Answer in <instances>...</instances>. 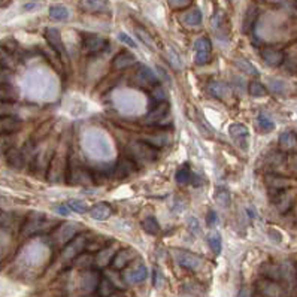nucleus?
Returning a JSON list of instances; mask_svg holds the SVG:
<instances>
[{"instance_id":"nucleus-28","label":"nucleus","mask_w":297,"mask_h":297,"mask_svg":"<svg viewBox=\"0 0 297 297\" xmlns=\"http://www.w3.org/2000/svg\"><path fill=\"white\" fill-rule=\"evenodd\" d=\"M142 140L148 142L150 145H152V146H156V148H162V146L168 145V142H169L170 139H169V134H168V133L158 132V133H152V134H145Z\"/></svg>"},{"instance_id":"nucleus-3","label":"nucleus","mask_w":297,"mask_h":297,"mask_svg":"<svg viewBox=\"0 0 297 297\" xmlns=\"http://www.w3.org/2000/svg\"><path fill=\"white\" fill-rule=\"evenodd\" d=\"M68 156L66 154H62V152H57L52 160L50 162V166H48V180L52 181V182H60L63 180V176L66 175V170H68Z\"/></svg>"},{"instance_id":"nucleus-43","label":"nucleus","mask_w":297,"mask_h":297,"mask_svg":"<svg viewBox=\"0 0 297 297\" xmlns=\"http://www.w3.org/2000/svg\"><path fill=\"white\" fill-rule=\"evenodd\" d=\"M236 64L239 66L240 70H244L245 74H248V75H251V76H257V75H258V70H257L250 62H246V60H244V58L236 60Z\"/></svg>"},{"instance_id":"nucleus-36","label":"nucleus","mask_w":297,"mask_h":297,"mask_svg":"<svg viewBox=\"0 0 297 297\" xmlns=\"http://www.w3.org/2000/svg\"><path fill=\"white\" fill-rule=\"evenodd\" d=\"M70 182H74V184H81V186H88V184H92V178H90V175H88L84 169H76V170L72 172V180H70Z\"/></svg>"},{"instance_id":"nucleus-4","label":"nucleus","mask_w":297,"mask_h":297,"mask_svg":"<svg viewBox=\"0 0 297 297\" xmlns=\"http://www.w3.org/2000/svg\"><path fill=\"white\" fill-rule=\"evenodd\" d=\"M228 134L232 138V140L242 150L246 151L248 150V139H250V132L248 128L240 124V122H233L228 127Z\"/></svg>"},{"instance_id":"nucleus-58","label":"nucleus","mask_w":297,"mask_h":297,"mask_svg":"<svg viewBox=\"0 0 297 297\" xmlns=\"http://www.w3.org/2000/svg\"><path fill=\"white\" fill-rule=\"evenodd\" d=\"M109 297H126V296H124V294H121V293H116V292H115L114 294H110Z\"/></svg>"},{"instance_id":"nucleus-23","label":"nucleus","mask_w":297,"mask_h":297,"mask_svg":"<svg viewBox=\"0 0 297 297\" xmlns=\"http://www.w3.org/2000/svg\"><path fill=\"white\" fill-rule=\"evenodd\" d=\"M6 162H8V164H9L10 168H14V169H22L27 160H26L22 151H20V150L10 146V148L6 151Z\"/></svg>"},{"instance_id":"nucleus-32","label":"nucleus","mask_w":297,"mask_h":297,"mask_svg":"<svg viewBox=\"0 0 297 297\" xmlns=\"http://www.w3.org/2000/svg\"><path fill=\"white\" fill-rule=\"evenodd\" d=\"M208 245H209L210 251L215 256H218L221 252V248H222V238H221V234L218 232L209 233V236H208Z\"/></svg>"},{"instance_id":"nucleus-50","label":"nucleus","mask_w":297,"mask_h":297,"mask_svg":"<svg viewBox=\"0 0 297 297\" xmlns=\"http://www.w3.org/2000/svg\"><path fill=\"white\" fill-rule=\"evenodd\" d=\"M206 222H208L209 227H214V226L218 224V215H216L215 210H209V212H208V215H206Z\"/></svg>"},{"instance_id":"nucleus-48","label":"nucleus","mask_w":297,"mask_h":297,"mask_svg":"<svg viewBox=\"0 0 297 297\" xmlns=\"http://www.w3.org/2000/svg\"><path fill=\"white\" fill-rule=\"evenodd\" d=\"M118 40L121 42V44H126L127 46H130V48H133V50H136L138 48V44L127 34V33H124V32H121V33H118Z\"/></svg>"},{"instance_id":"nucleus-15","label":"nucleus","mask_w":297,"mask_h":297,"mask_svg":"<svg viewBox=\"0 0 297 297\" xmlns=\"http://www.w3.org/2000/svg\"><path fill=\"white\" fill-rule=\"evenodd\" d=\"M134 256H136V252L132 248H122V250L116 251V254H115V257H114V260H112L110 264H112L114 269L121 270V269L127 268L132 263V260H133Z\"/></svg>"},{"instance_id":"nucleus-9","label":"nucleus","mask_w":297,"mask_h":297,"mask_svg":"<svg viewBox=\"0 0 297 297\" xmlns=\"http://www.w3.org/2000/svg\"><path fill=\"white\" fill-rule=\"evenodd\" d=\"M194 52H196V63L203 66L210 60L212 44L208 36H202L194 42Z\"/></svg>"},{"instance_id":"nucleus-24","label":"nucleus","mask_w":297,"mask_h":297,"mask_svg":"<svg viewBox=\"0 0 297 297\" xmlns=\"http://www.w3.org/2000/svg\"><path fill=\"white\" fill-rule=\"evenodd\" d=\"M208 92L210 96L216 98V99H226L228 94H230V88L226 82L222 81H218V80H214L208 84Z\"/></svg>"},{"instance_id":"nucleus-6","label":"nucleus","mask_w":297,"mask_h":297,"mask_svg":"<svg viewBox=\"0 0 297 297\" xmlns=\"http://www.w3.org/2000/svg\"><path fill=\"white\" fill-rule=\"evenodd\" d=\"M45 39H46V42L50 44V46H51L60 57L68 58V51H66L63 38H62L60 32H58L56 27H48V28L45 30Z\"/></svg>"},{"instance_id":"nucleus-22","label":"nucleus","mask_w":297,"mask_h":297,"mask_svg":"<svg viewBox=\"0 0 297 297\" xmlns=\"http://www.w3.org/2000/svg\"><path fill=\"white\" fill-rule=\"evenodd\" d=\"M180 20L187 27H198V26L202 24L203 16H202L200 9H198V8H190V9H187V10L182 12V15H181Z\"/></svg>"},{"instance_id":"nucleus-20","label":"nucleus","mask_w":297,"mask_h":297,"mask_svg":"<svg viewBox=\"0 0 297 297\" xmlns=\"http://www.w3.org/2000/svg\"><path fill=\"white\" fill-rule=\"evenodd\" d=\"M81 9L88 14H102L109 10L108 0H81Z\"/></svg>"},{"instance_id":"nucleus-5","label":"nucleus","mask_w":297,"mask_h":297,"mask_svg":"<svg viewBox=\"0 0 297 297\" xmlns=\"http://www.w3.org/2000/svg\"><path fill=\"white\" fill-rule=\"evenodd\" d=\"M78 230H80V226L78 224H62L52 234L54 238V242L57 245H66L69 244L72 239H75L78 234Z\"/></svg>"},{"instance_id":"nucleus-52","label":"nucleus","mask_w":297,"mask_h":297,"mask_svg":"<svg viewBox=\"0 0 297 297\" xmlns=\"http://www.w3.org/2000/svg\"><path fill=\"white\" fill-rule=\"evenodd\" d=\"M163 284V275H162V270L158 268L154 269V286L156 287H162Z\"/></svg>"},{"instance_id":"nucleus-26","label":"nucleus","mask_w":297,"mask_h":297,"mask_svg":"<svg viewBox=\"0 0 297 297\" xmlns=\"http://www.w3.org/2000/svg\"><path fill=\"white\" fill-rule=\"evenodd\" d=\"M90 216L96 221H104L108 220L110 215H112V210H110V206L106 204V203H98L94 204L93 208H90Z\"/></svg>"},{"instance_id":"nucleus-55","label":"nucleus","mask_w":297,"mask_h":297,"mask_svg":"<svg viewBox=\"0 0 297 297\" xmlns=\"http://www.w3.org/2000/svg\"><path fill=\"white\" fill-rule=\"evenodd\" d=\"M0 226H3V227H6V226H9L10 224V215L9 214H4V212H0Z\"/></svg>"},{"instance_id":"nucleus-49","label":"nucleus","mask_w":297,"mask_h":297,"mask_svg":"<svg viewBox=\"0 0 297 297\" xmlns=\"http://www.w3.org/2000/svg\"><path fill=\"white\" fill-rule=\"evenodd\" d=\"M12 112H14V103L0 102V116L12 115Z\"/></svg>"},{"instance_id":"nucleus-17","label":"nucleus","mask_w":297,"mask_h":297,"mask_svg":"<svg viewBox=\"0 0 297 297\" xmlns=\"http://www.w3.org/2000/svg\"><path fill=\"white\" fill-rule=\"evenodd\" d=\"M133 64H136V57L132 52H128V51L118 52L114 57V60H112V68L115 70H124V69H127V68H130Z\"/></svg>"},{"instance_id":"nucleus-14","label":"nucleus","mask_w":297,"mask_h":297,"mask_svg":"<svg viewBox=\"0 0 297 297\" xmlns=\"http://www.w3.org/2000/svg\"><path fill=\"white\" fill-rule=\"evenodd\" d=\"M21 120L15 115L0 116V136H9L12 133H16L21 128Z\"/></svg>"},{"instance_id":"nucleus-18","label":"nucleus","mask_w":297,"mask_h":297,"mask_svg":"<svg viewBox=\"0 0 297 297\" xmlns=\"http://www.w3.org/2000/svg\"><path fill=\"white\" fill-rule=\"evenodd\" d=\"M87 246V239L84 238V236H76L75 239H72L70 242H69V245L64 248V256L68 257V258H76L81 252H82V250Z\"/></svg>"},{"instance_id":"nucleus-53","label":"nucleus","mask_w":297,"mask_h":297,"mask_svg":"<svg viewBox=\"0 0 297 297\" xmlns=\"http://www.w3.org/2000/svg\"><path fill=\"white\" fill-rule=\"evenodd\" d=\"M188 230H190V232H193V233L198 232V218H194V216H190V218H188Z\"/></svg>"},{"instance_id":"nucleus-40","label":"nucleus","mask_w":297,"mask_h":297,"mask_svg":"<svg viewBox=\"0 0 297 297\" xmlns=\"http://www.w3.org/2000/svg\"><path fill=\"white\" fill-rule=\"evenodd\" d=\"M68 206L70 208V210H74V212H76V214H84V212L90 210V209H88V204H87L84 200H80V198H72V200H69V202H68Z\"/></svg>"},{"instance_id":"nucleus-27","label":"nucleus","mask_w":297,"mask_h":297,"mask_svg":"<svg viewBox=\"0 0 297 297\" xmlns=\"http://www.w3.org/2000/svg\"><path fill=\"white\" fill-rule=\"evenodd\" d=\"M44 226V215L42 214H32L24 226V233L26 234H33L38 230H40V227Z\"/></svg>"},{"instance_id":"nucleus-44","label":"nucleus","mask_w":297,"mask_h":297,"mask_svg":"<svg viewBox=\"0 0 297 297\" xmlns=\"http://www.w3.org/2000/svg\"><path fill=\"white\" fill-rule=\"evenodd\" d=\"M168 4L174 10H184L193 4V0H168Z\"/></svg>"},{"instance_id":"nucleus-42","label":"nucleus","mask_w":297,"mask_h":297,"mask_svg":"<svg viewBox=\"0 0 297 297\" xmlns=\"http://www.w3.org/2000/svg\"><path fill=\"white\" fill-rule=\"evenodd\" d=\"M134 30H136V36L140 39V42H144L151 51H154V40H152V38L144 28H140V27H136Z\"/></svg>"},{"instance_id":"nucleus-56","label":"nucleus","mask_w":297,"mask_h":297,"mask_svg":"<svg viewBox=\"0 0 297 297\" xmlns=\"http://www.w3.org/2000/svg\"><path fill=\"white\" fill-rule=\"evenodd\" d=\"M192 184H193V187H196V188H198V187L203 184V180L200 178V175L193 172V175H192Z\"/></svg>"},{"instance_id":"nucleus-8","label":"nucleus","mask_w":297,"mask_h":297,"mask_svg":"<svg viewBox=\"0 0 297 297\" xmlns=\"http://www.w3.org/2000/svg\"><path fill=\"white\" fill-rule=\"evenodd\" d=\"M169 112H170V104H169V102L166 100V102H158L150 112H148V115L145 116V124H148V126H157V124H160L168 115H169Z\"/></svg>"},{"instance_id":"nucleus-13","label":"nucleus","mask_w":297,"mask_h":297,"mask_svg":"<svg viewBox=\"0 0 297 297\" xmlns=\"http://www.w3.org/2000/svg\"><path fill=\"white\" fill-rule=\"evenodd\" d=\"M134 172H136V162L130 157H121L114 168V175L116 178H127Z\"/></svg>"},{"instance_id":"nucleus-16","label":"nucleus","mask_w":297,"mask_h":297,"mask_svg":"<svg viewBox=\"0 0 297 297\" xmlns=\"http://www.w3.org/2000/svg\"><path fill=\"white\" fill-rule=\"evenodd\" d=\"M262 58L266 64L272 66V68H276V66H281L282 62H284V52L281 50H276L274 46H266L263 48L262 51Z\"/></svg>"},{"instance_id":"nucleus-7","label":"nucleus","mask_w":297,"mask_h":297,"mask_svg":"<svg viewBox=\"0 0 297 297\" xmlns=\"http://www.w3.org/2000/svg\"><path fill=\"white\" fill-rule=\"evenodd\" d=\"M133 80H134V82H136L139 87H144V88H151V87H152V88H154V87L157 86L158 76L152 72L151 68H148V66H140V68L136 70Z\"/></svg>"},{"instance_id":"nucleus-45","label":"nucleus","mask_w":297,"mask_h":297,"mask_svg":"<svg viewBox=\"0 0 297 297\" xmlns=\"http://www.w3.org/2000/svg\"><path fill=\"white\" fill-rule=\"evenodd\" d=\"M284 163H286L287 169H288L294 176H297V152L290 154V156L284 160Z\"/></svg>"},{"instance_id":"nucleus-41","label":"nucleus","mask_w":297,"mask_h":297,"mask_svg":"<svg viewBox=\"0 0 297 297\" xmlns=\"http://www.w3.org/2000/svg\"><path fill=\"white\" fill-rule=\"evenodd\" d=\"M256 18H257V10H256L254 6H251L250 10H248V14H246V16H245V22H244V32H245V33H250V30H251L252 26H254Z\"/></svg>"},{"instance_id":"nucleus-11","label":"nucleus","mask_w":297,"mask_h":297,"mask_svg":"<svg viewBox=\"0 0 297 297\" xmlns=\"http://www.w3.org/2000/svg\"><path fill=\"white\" fill-rule=\"evenodd\" d=\"M175 258L181 268L188 270H198L202 266V258L188 251H175Z\"/></svg>"},{"instance_id":"nucleus-60","label":"nucleus","mask_w":297,"mask_h":297,"mask_svg":"<svg viewBox=\"0 0 297 297\" xmlns=\"http://www.w3.org/2000/svg\"><path fill=\"white\" fill-rule=\"evenodd\" d=\"M296 274H297V270H296Z\"/></svg>"},{"instance_id":"nucleus-59","label":"nucleus","mask_w":297,"mask_h":297,"mask_svg":"<svg viewBox=\"0 0 297 297\" xmlns=\"http://www.w3.org/2000/svg\"><path fill=\"white\" fill-rule=\"evenodd\" d=\"M2 2H3V0H0V4H2Z\"/></svg>"},{"instance_id":"nucleus-39","label":"nucleus","mask_w":297,"mask_h":297,"mask_svg":"<svg viewBox=\"0 0 297 297\" xmlns=\"http://www.w3.org/2000/svg\"><path fill=\"white\" fill-rule=\"evenodd\" d=\"M248 92L252 98H264L268 94V88L258 81H252L248 87Z\"/></svg>"},{"instance_id":"nucleus-47","label":"nucleus","mask_w":297,"mask_h":297,"mask_svg":"<svg viewBox=\"0 0 297 297\" xmlns=\"http://www.w3.org/2000/svg\"><path fill=\"white\" fill-rule=\"evenodd\" d=\"M168 60H169V63L175 68V69H181V60H180V57H178V54L172 50V48H168Z\"/></svg>"},{"instance_id":"nucleus-31","label":"nucleus","mask_w":297,"mask_h":297,"mask_svg":"<svg viewBox=\"0 0 297 297\" xmlns=\"http://www.w3.org/2000/svg\"><path fill=\"white\" fill-rule=\"evenodd\" d=\"M18 98L16 90L8 84V82H0V102H8V103H14Z\"/></svg>"},{"instance_id":"nucleus-34","label":"nucleus","mask_w":297,"mask_h":297,"mask_svg":"<svg viewBox=\"0 0 297 297\" xmlns=\"http://www.w3.org/2000/svg\"><path fill=\"white\" fill-rule=\"evenodd\" d=\"M192 175H193V172L190 170V168H188L187 164H184V166H181V168L176 170L175 180H176V182H178L180 186H187V184L192 182Z\"/></svg>"},{"instance_id":"nucleus-30","label":"nucleus","mask_w":297,"mask_h":297,"mask_svg":"<svg viewBox=\"0 0 297 297\" xmlns=\"http://www.w3.org/2000/svg\"><path fill=\"white\" fill-rule=\"evenodd\" d=\"M297 145V138L293 132H284L280 136V146L282 151H293Z\"/></svg>"},{"instance_id":"nucleus-1","label":"nucleus","mask_w":297,"mask_h":297,"mask_svg":"<svg viewBox=\"0 0 297 297\" xmlns=\"http://www.w3.org/2000/svg\"><path fill=\"white\" fill-rule=\"evenodd\" d=\"M130 158L139 163H152L157 158V148L145 140H134L127 148Z\"/></svg>"},{"instance_id":"nucleus-51","label":"nucleus","mask_w":297,"mask_h":297,"mask_svg":"<svg viewBox=\"0 0 297 297\" xmlns=\"http://www.w3.org/2000/svg\"><path fill=\"white\" fill-rule=\"evenodd\" d=\"M54 210H56L58 215H63V216L70 215V208H69L68 204H56V206H54Z\"/></svg>"},{"instance_id":"nucleus-29","label":"nucleus","mask_w":297,"mask_h":297,"mask_svg":"<svg viewBox=\"0 0 297 297\" xmlns=\"http://www.w3.org/2000/svg\"><path fill=\"white\" fill-rule=\"evenodd\" d=\"M48 15L54 21H66L69 18V9L63 4H52L48 9Z\"/></svg>"},{"instance_id":"nucleus-12","label":"nucleus","mask_w":297,"mask_h":297,"mask_svg":"<svg viewBox=\"0 0 297 297\" xmlns=\"http://www.w3.org/2000/svg\"><path fill=\"white\" fill-rule=\"evenodd\" d=\"M293 203H294V194L288 188L281 190L274 194V204L281 214H286L287 210H290Z\"/></svg>"},{"instance_id":"nucleus-21","label":"nucleus","mask_w":297,"mask_h":297,"mask_svg":"<svg viewBox=\"0 0 297 297\" xmlns=\"http://www.w3.org/2000/svg\"><path fill=\"white\" fill-rule=\"evenodd\" d=\"M115 254H116V245H110V246L108 245V246H103L102 250H99V252H98V256H96V258H94L96 266H99V268H104V266H108L109 263H112V260H114Z\"/></svg>"},{"instance_id":"nucleus-25","label":"nucleus","mask_w":297,"mask_h":297,"mask_svg":"<svg viewBox=\"0 0 297 297\" xmlns=\"http://www.w3.org/2000/svg\"><path fill=\"white\" fill-rule=\"evenodd\" d=\"M148 278V269L145 264H139L136 268H133L132 270H128L126 274V280L130 282V284H140L144 282L145 280Z\"/></svg>"},{"instance_id":"nucleus-37","label":"nucleus","mask_w":297,"mask_h":297,"mask_svg":"<svg viewBox=\"0 0 297 297\" xmlns=\"http://www.w3.org/2000/svg\"><path fill=\"white\" fill-rule=\"evenodd\" d=\"M257 126H258V128H260L262 133H269V132H272L274 127H275L274 121H272V120L269 118V115H266V114H260V115H258V118H257Z\"/></svg>"},{"instance_id":"nucleus-33","label":"nucleus","mask_w":297,"mask_h":297,"mask_svg":"<svg viewBox=\"0 0 297 297\" xmlns=\"http://www.w3.org/2000/svg\"><path fill=\"white\" fill-rule=\"evenodd\" d=\"M98 292H99L100 297H109L116 292V287L114 286V282L109 278H102L98 284Z\"/></svg>"},{"instance_id":"nucleus-54","label":"nucleus","mask_w":297,"mask_h":297,"mask_svg":"<svg viewBox=\"0 0 297 297\" xmlns=\"http://www.w3.org/2000/svg\"><path fill=\"white\" fill-rule=\"evenodd\" d=\"M268 233H269V238H270L274 242H281V239H282V238H281V233H280L278 230H275V228H269V232H268Z\"/></svg>"},{"instance_id":"nucleus-46","label":"nucleus","mask_w":297,"mask_h":297,"mask_svg":"<svg viewBox=\"0 0 297 297\" xmlns=\"http://www.w3.org/2000/svg\"><path fill=\"white\" fill-rule=\"evenodd\" d=\"M151 96H152V99L157 100V103L158 102H166V99H168V93L164 92V88L162 86H156L151 92Z\"/></svg>"},{"instance_id":"nucleus-19","label":"nucleus","mask_w":297,"mask_h":297,"mask_svg":"<svg viewBox=\"0 0 297 297\" xmlns=\"http://www.w3.org/2000/svg\"><path fill=\"white\" fill-rule=\"evenodd\" d=\"M264 182H266L269 192H272L274 194L281 192V190L288 188V186H290V181L287 178L281 176V175H268L264 178Z\"/></svg>"},{"instance_id":"nucleus-57","label":"nucleus","mask_w":297,"mask_h":297,"mask_svg":"<svg viewBox=\"0 0 297 297\" xmlns=\"http://www.w3.org/2000/svg\"><path fill=\"white\" fill-rule=\"evenodd\" d=\"M238 297H251V294H250V290H248V288H242V290L239 292Z\"/></svg>"},{"instance_id":"nucleus-10","label":"nucleus","mask_w":297,"mask_h":297,"mask_svg":"<svg viewBox=\"0 0 297 297\" xmlns=\"http://www.w3.org/2000/svg\"><path fill=\"white\" fill-rule=\"evenodd\" d=\"M108 48V40L98 34H86L84 36V51L90 56L100 54Z\"/></svg>"},{"instance_id":"nucleus-2","label":"nucleus","mask_w":297,"mask_h":297,"mask_svg":"<svg viewBox=\"0 0 297 297\" xmlns=\"http://www.w3.org/2000/svg\"><path fill=\"white\" fill-rule=\"evenodd\" d=\"M256 297H286V290L280 281L263 278L256 284Z\"/></svg>"},{"instance_id":"nucleus-35","label":"nucleus","mask_w":297,"mask_h":297,"mask_svg":"<svg viewBox=\"0 0 297 297\" xmlns=\"http://www.w3.org/2000/svg\"><path fill=\"white\" fill-rule=\"evenodd\" d=\"M142 228H144L148 234L156 236V234H158V232H160V224H158V221H157L156 216H146V218L142 221Z\"/></svg>"},{"instance_id":"nucleus-38","label":"nucleus","mask_w":297,"mask_h":297,"mask_svg":"<svg viewBox=\"0 0 297 297\" xmlns=\"http://www.w3.org/2000/svg\"><path fill=\"white\" fill-rule=\"evenodd\" d=\"M215 202L221 206V208H227L230 206V192L224 187H220L215 192Z\"/></svg>"}]
</instances>
